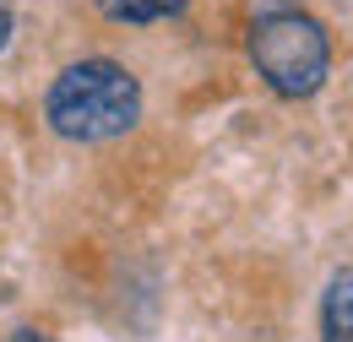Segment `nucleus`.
Listing matches in <instances>:
<instances>
[{"label":"nucleus","instance_id":"4","mask_svg":"<svg viewBox=\"0 0 353 342\" xmlns=\"http://www.w3.org/2000/svg\"><path fill=\"white\" fill-rule=\"evenodd\" d=\"M185 0H98V11L109 17V22H163V17H174Z\"/></svg>","mask_w":353,"mask_h":342},{"label":"nucleus","instance_id":"5","mask_svg":"<svg viewBox=\"0 0 353 342\" xmlns=\"http://www.w3.org/2000/svg\"><path fill=\"white\" fill-rule=\"evenodd\" d=\"M6 39H11V6H0V49H6Z\"/></svg>","mask_w":353,"mask_h":342},{"label":"nucleus","instance_id":"2","mask_svg":"<svg viewBox=\"0 0 353 342\" xmlns=\"http://www.w3.org/2000/svg\"><path fill=\"white\" fill-rule=\"evenodd\" d=\"M250 60H256V77L277 98H310V92L326 87L332 39L310 11L272 6V11H261L250 22Z\"/></svg>","mask_w":353,"mask_h":342},{"label":"nucleus","instance_id":"1","mask_svg":"<svg viewBox=\"0 0 353 342\" xmlns=\"http://www.w3.org/2000/svg\"><path fill=\"white\" fill-rule=\"evenodd\" d=\"M44 114L65 141H109L141 120V87L120 60H77L54 77Z\"/></svg>","mask_w":353,"mask_h":342},{"label":"nucleus","instance_id":"6","mask_svg":"<svg viewBox=\"0 0 353 342\" xmlns=\"http://www.w3.org/2000/svg\"><path fill=\"white\" fill-rule=\"evenodd\" d=\"M11 342H49V337H39V332H17Z\"/></svg>","mask_w":353,"mask_h":342},{"label":"nucleus","instance_id":"3","mask_svg":"<svg viewBox=\"0 0 353 342\" xmlns=\"http://www.w3.org/2000/svg\"><path fill=\"white\" fill-rule=\"evenodd\" d=\"M321 326H326V342H353V272L332 277L326 304H321Z\"/></svg>","mask_w":353,"mask_h":342}]
</instances>
